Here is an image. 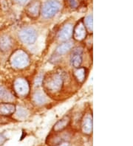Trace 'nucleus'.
<instances>
[{
    "label": "nucleus",
    "instance_id": "obj_1",
    "mask_svg": "<svg viewBox=\"0 0 133 146\" xmlns=\"http://www.w3.org/2000/svg\"><path fill=\"white\" fill-rule=\"evenodd\" d=\"M64 72L62 70L51 72L43 78V86L50 92H59L64 86Z\"/></svg>",
    "mask_w": 133,
    "mask_h": 146
},
{
    "label": "nucleus",
    "instance_id": "obj_2",
    "mask_svg": "<svg viewBox=\"0 0 133 146\" xmlns=\"http://www.w3.org/2000/svg\"><path fill=\"white\" fill-rule=\"evenodd\" d=\"M9 62L16 70H24L30 65V58L27 52L21 49H18L10 56Z\"/></svg>",
    "mask_w": 133,
    "mask_h": 146
},
{
    "label": "nucleus",
    "instance_id": "obj_3",
    "mask_svg": "<svg viewBox=\"0 0 133 146\" xmlns=\"http://www.w3.org/2000/svg\"><path fill=\"white\" fill-rule=\"evenodd\" d=\"M61 4L57 0H48L44 2L41 9V14L44 19H51L59 12Z\"/></svg>",
    "mask_w": 133,
    "mask_h": 146
},
{
    "label": "nucleus",
    "instance_id": "obj_4",
    "mask_svg": "<svg viewBox=\"0 0 133 146\" xmlns=\"http://www.w3.org/2000/svg\"><path fill=\"white\" fill-rule=\"evenodd\" d=\"M13 88L16 95L19 98H26L30 91V84L25 78H17L13 84Z\"/></svg>",
    "mask_w": 133,
    "mask_h": 146
},
{
    "label": "nucleus",
    "instance_id": "obj_5",
    "mask_svg": "<svg viewBox=\"0 0 133 146\" xmlns=\"http://www.w3.org/2000/svg\"><path fill=\"white\" fill-rule=\"evenodd\" d=\"M18 36L20 41L27 45L33 44L36 41L38 34L36 31L33 27H23L19 31Z\"/></svg>",
    "mask_w": 133,
    "mask_h": 146
},
{
    "label": "nucleus",
    "instance_id": "obj_6",
    "mask_svg": "<svg viewBox=\"0 0 133 146\" xmlns=\"http://www.w3.org/2000/svg\"><path fill=\"white\" fill-rule=\"evenodd\" d=\"M41 4L38 0H33L29 2L25 7V13L27 16L31 19H36L41 14Z\"/></svg>",
    "mask_w": 133,
    "mask_h": 146
},
{
    "label": "nucleus",
    "instance_id": "obj_7",
    "mask_svg": "<svg viewBox=\"0 0 133 146\" xmlns=\"http://www.w3.org/2000/svg\"><path fill=\"white\" fill-rule=\"evenodd\" d=\"M87 36V31L84 25L83 20L81 19L76 23V25L73 27V38L75 41H83L86 39Z\"/></svg>",
    "mask_w": 133,
    "mask_h": 146
},
{
    "label": "nucleus",
    "instance_id": "obj_8",
    "mask_svg": "<svg viewBox=\"0 0 133 146\" xmlns=\"http://www.w3.org/2000/svg\"><path fill=\"white\" fill-rule=\"evenodd\" d=\"M67 141V136L61 132L51 131L46 139V144L48 146H59L62 143Z\"/></svg>",
    "mask_w": 133,
    "mask_h": 146
},
{
    "label": "nucleus",
    "instance_id": "obj_9",
    "mask_svg": "<svg viewBox=\"0 0 133 146\" xmlns=\"http://www.w3.org/2000/svg\"><path fill=\"white\" fill-rule=\"evenodd\" d=\"M82 131L84 134L90 136L92 134L93 131V119L92 115L90 113H87L84 114L82 119L81 124Z\"/></svg>",
    "mask_w": 133,
    "mask_h": 146
},
{
    "label": "nucleus",
    "instance_id": "obj_10",
    "mask_svg": "<svg viewBox=\"0 0 133 146\" xmlns=\"http://www.w3.org/2000/svg\"><path fill=\"white\" fill-rule=\"evenodd\" d=\"M83 48L82 46L76 47L73 50L70 56V64L74 69L81 66L83 61Z\"/></svg>",
    "mask_w": 133,
    "mask_h": 146
},
{
    "label": "nucleus",
    "instance_id": "obj_11",
    "mask_svg": "<svg viewBox=\"0 0 133 146\" xmlns=\"http://www.w3.org/2000/svg\"><path fill=\"white\" fill-rule=\"evenodd\" d=\"M73 26L72 24H66L61 28L60 31L58 33V38L59 41L65 42L68 41L71 38L73 37Z\"/></svg>",
    "mask_w": 133,
    "mask_h": 146
},
{
    "label": "nucleus",
    "instance_id": "obj_12",
    "mask_svg": "<svg viewBox=\"0 0 133 146\" xmlns=\"http://www.w3.org/2000/svg\"><path fill=\"white\" fill-rule=\"evenodd\" d=\"M16 110V106L14 104L10 102L0 103V117H11L14 114Z\"/></svg>",
    "mask_w": 133,
    "mask_h": 146
},
{
    "label": "nucleus",
    "instance_id": "obj_13",
    "mask_svg": "<svg viewBox=\"0 0 133 146\" xmlns=\"http://www.w3.org/2000/svg\"><path fill=\"white\" fill-rule=\"evenodd\" d=\"M71 123V117L69 115H66L60 119L53 125L52 131L53 132H61L64 131L68 128Z\"/></svg>",
    "mask_w": 133,
    "mask_h": 146
},
{
    "label": "nucleus",
    "instance_id": "obj_14",
    "mask_svg": "<svg viewBox=\"0 0 133 146\" xmlns=\"http://www.w3.org/2000/svg\"><path fill=\"white\" fill-rule=\"evenodd\" d=\"M13 45L12 38L7 34L0 36V51L2 52H7L11 50Z\"/></svg>",
    "mask_w": 133,
    "mask_h": 146
},
{
    "label": "nucleus",
    "instance_id": "obj_15",
    "mask_svg": "<svg viewBox=\"0 0 133 146\" xmlns=\"http://www.w3.org/2000/svg\"><path fill=\"white\" fill-rule=\"evenodd\" d=\"M87 70L84 66H80V67L76 68L73 71V76H74L76 80L80 84L84 83L86 78H87Z\"/></svg>",
    "mask_w": 133,
    "mask_h": 146
},
{
    "label": "nucleus",
    "instance_id": "obj_16",
    "mask_svg": "<svg viewBox=\"0 0 133 146\" xmlns=\"http://www.w3.org/2000/svg\"><path fill=\"white\" fill-rule=\"evenodd\" d=\"M73 47V44L70 41H65L61 43L55 49V53L56 55H63L70 52Z\"/></svg>",
    "mask_w": 133,
    "mask_h": 146
},
{
    "label": "nucleus",
    "instance_id": "obj_17",
    "mask_svg": "<svg viewBox=\"0 0 133 146\" xmlns=\"http://www.w3.org/2000/svg\"><path fill=\"white\" fill-rule=\"evenodd\" d=\"M0 100L11 103L14 100V95L4 86H0Z\"/></svg>",
    "mask_w": 133,
    "mask_h": 146
},
{
    "label": "nucleus",
    "instance_id": "obj_18",
    "mask_svg": "<svg viewBox=\"0 0 133 146\" xmlns=\"http://www.w3.org/2000/svg\"><path fill=\"white\" fill-rule=\"evenodd\" d=\"M33 100L37 106H42L46 104L47 97L42 92L36 91L33 95Z\"/></svg>",
    "mask_w": 133,
    "mask_h": 146
},
{
    "label": "nucleus",
    "instance_id": "obj_19",
    "mask_svg": "<svg viewBox=\"0 0 133 146\" xmlns=\"http://www.w3.org/2000/svg\"><path fill=\"white\" fill-rule=\"evenodd\" d=\"M84 25L85 26V28L87 30V33H92L93 31V19H92V15L89 14L86 16L83 20Z\"/></svg>",
    "mask_w": 133,
    "mask_h": 146
},
{
    "label": "nucleus",
    "instance_id": "obj_20",
    "mask_svg": "<svg viewBox=\"0 0 133 146\" xmlns=\"http://www.w3.org/2000/svg\"><path fill=\"white\" fill-rule=\"evenodd\" d=\"M14 114H16L17 118H19V119H23V118H25L27 116L28 112H27V109H25V108L20 107L19 109L16 108V110L15 111Z\"/></svg>",
    "mask_w": 133,
    "mask_h": 146
},
{
    "label": "nucleus",
    "instance_id": "obj_21",
    "mask_svg": "<svg viewBox=\"0 0 133 146\" xmlns=\"http://www.w3.org/2000/svg\"><path fill=\"white\" fill-rule=\"evenodd\" d=\"M67 2L71 9H76L79 6V0H67Z\"/></svg>",
    "mask_w": 133,
    "mask_h": 146
},
{
    "label": "nucleus",
    "instance_id": "obj_22",
    "mask_svg": "<svg viewBox=\"0 0 133 146\" xmlns=\"http://www.w3.org/2000/svg\"><path fill=\"white\" fill-rule=\"evenodd\" d=\"M7 138L3 134H0V146H2L7 141Z\"/></svg>",
    "mask_w": 133,
    "mask_h": 146
},
{
    "label": "nucleus",
    "instance_id": "obj_23",
    "mask_svg": "<svg viewBox=\"0 0 133 146\" xmlns=\"http://www.w3.org/2000/svg\"><path fill=\"white\" fill-rule=\"evenodd\" d=\"M42 82H43V78L42 77H39V78H36V80H35V86H39L41 85L42 84Z\"/></svg>",
    "mask_w": 133,
    "mask_h": 146
},
{
    "label": "nucleus",
    "instance_id": "obj_24",
    "mask_svg": "<svg viewBox=\"0 0 133 146\" xmlns=\"http://www.w3.org/2000/svg\"><path fill=\"white\" fill-rule=\"evenodd\" d=\"M59 146H70V143L68 141H66V142H64V143L59 145Z\"/></svg>",
    "mask_w": 133,
    "mask_h": 146
},
{
    "label": "nucleus",
    "instance_id": "obj_25",
    "mask_svg": "<svg viewBox=\"0 0 133 146\" xmlns=\"http://www.w3.org/2000/svg\"><path fill=\"white\" fill-rule=\"evenodd\" d=\"M15 1L19 4H25L28 0H15Z\"/></svg>",
    "mask_w": 133,
    "mask_h": 146
}]
</instances>
